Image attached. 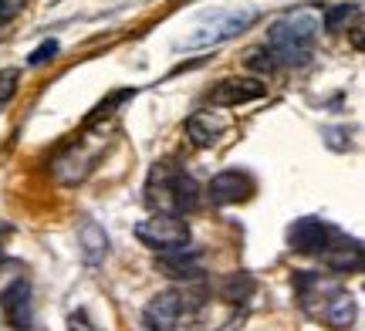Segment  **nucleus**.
I'll list each match as a JSON object with an SVG mask.
<instances>
[{
	"mask_svg": "<svg viewBox=\"0 0 365 331\" xmlns=\"http://www.w3.org/2000/svg\"><path fill=\"white\" fill-rule=\"evenodd\" d=\"M318 31H322V17L314 11H294L284 14L281 21H274L267 27V54L274 58V65L284 68L308 65L314 54Z\"/></svg>",
	"mask_w": 365,
	"mask_h": 331,
	"instance_id": "obj_1",
	"label": "nucleus"
},
{
	"mask_svg": "<svg viewBox=\"0 0 365 331\" xmlns=\"http://www.w3.org/2000/svg\"><path fill=\"white\" fill-rule=\"evenodd\" d=\"M196 203V183L173 162H156L145 179V206L153 213H176L182 216L193 210Z\"/></svg>",
	"mask_w": 365,
	"mask_h": 331,
	"instance_id": "obj_2",
	"label": "nucleus"
},
{
	"mask_svg": "<svg viewBox=\"0 0 365 331\" xmlns=\"http://www.w3.org/2000/svg\"><path fill=\"white\" fill-rule=\"evenodd\" d=\"M298 291L314 294L318 298V308H312L314 318H322L328 328L335 331H349L355 325V298L345 288H335V284H322V280L308 278V274H298Z\"/></svg>",
	"mask_w": 365,
	"mask_h": 331,
	"instance_id": "obj_3",
	"label": "nucleus"
},
{
	"mask_svg": "<svg viewBox=\"0 0 365 331\" xmlns=\"http://www.w3.org/2000/svg\"><path fill=\"white\" fill-rule=\"evenodd\" d=\"M254 21H257V11H254V7L207 17V21H200V24H196L193 31L180 41V48H182V51H203V48H217V44H223V41L244 34Z\"/></svg>",
	"mask_w": 365,
	"mask_h": 331,
	"instance_id": "obj_4",
	"label": "nucleus"
},
{
	"mask_svg": "<svg viewBox=\"0 0 365 331\" xmlns=\"http://www.w3.org/2000/svg\"><path fill=\"white\" fill-rule=\"evenodd\" d=\"M135 237L143 240L149 251H180V247L190 243V224L176 213H153L149 220L135 226Z\"/></svg>",
	"mask_w": 365,
	"mask_h": 331,
	"instance_id": "obj_5",
	"label": "nucleus"
},
{
	"mask_svg": "<svg viewBox=\"0 0 365 331\" xmlns=\"http://www.w3.org/2000/svg\"><path fill=\"white\" fill-rule=\"evenodd\" d=\"M264 95H267V85L261 78H227L210 88L207 102L213 108H237V105H247V102H257Z\"/></svg>",
	"mask_w": 365,
	"mask_h": 331,
	"instance_id": "obj_6",
	"label": "nucleus"
},
{
	"mask_svg": "<svg viewBox=\"0 0 365 331\" xmlns=\"http://www.w3.org/2000/svg\"><path fill=\"white\" fill-rule=\"evenodd\" d=\"M331 237H335V230L325 220H318V216L294 220L291 230H287V243H291V251L298 253H325V247H331Z\"/></svg>",
	"mask_w": 365,
	"mask_h": 331,
	"instance_id": "obj_7",
	"label": "nucleus"
},
{
	"mask_svg": "<svg viewBox=\"0 0 365 331\" xmlns=\"http://www.w3.org/2000/svg\"><path fill=\"white\" fill-rule=\"evenodd\" d=\"M0 311L14 331H27L34 321V301H31V284L27 280H14L0 291Z\"/></svg>",
	"mask_w": 365,
	"mask_h": 331,
	"instance_id": "obj_8",
	"label": "nucleus"
},
{
	"mask_svg": "<svg viewBox=\"0 0 365 331\" xmlns=\"http://www.w3.org/2000/svg\"><path fill=\"white\" fill-rule=\"evenodd\" d=\"M254 196V179H250L247 172H220V176H213V183H210V199L217 203V206H234V203H244V199Z\"/></svg>",
	"mask_w": 365,
	"mask_h": 331,
	"instance_id": "obj_9",
	"label": "nucleus"
},
{
	"mask_svg": "<svg viewBox=\"0 0 365 331\" xmlns=\"http://www.w3.org/2000/svg\"><path fill=\"white\" fill-rule=\"evenodd\" d=\"M182 318V298L176 291H163L145 305V325L149 331H173Z\"/></svg>",
	"mask_w": 365,
	"mask_h": 331,
	"instance_id": "obj_10",
	"label": "nucleus"
},
{
	"mask_svg": "<svg viewBox=\"0 0 365 331\" xmlns=\"http://www.w3.org/2000/svg\"><path fill=\"white\" fill-rule=\"evenodd\" d=\"M78 251H81V261L88 267L102 264L105 253H108V233L98 220H85L78 230Z\"/></svg>",
	"mask_w": 365,
	"mask_h": 331,
	"instance_id": "obj_11",
	"label": "nucleus"
},
{
	"mask_svg": "<svg viewBox=\"0 0 365 331\" xmlns=\"http://www.w3.org/2000/svg\"><path fill=\"white\" fill-rule=\"evenodd\" d=\"M220 132H223V125L213 119V115H207V112L186 119V135H190V142H193L196 149H210L220 139Z\"/></svg>",
	"mask_w": 365,
	"mask_h": 331,
	"instance_id": "obj_12",
	"label": "nucleus"
},
{
	"mask_svg": "<svg viewBox=\"0 0 365 331\" xmlns=\"http://www.w3.org/2000/svg\"><path fill=\"white\" fill-rule=\"evenodd\" d=\"M159 267L166 270V278H196L200 274V261H196L193 253H186V247H180V251H166L163 257H159Z\"/></svg>",
	"mask_w": 365,
	"mask_h": 331,
	"instance_id": "obj_13",
	"label": "nucleus"
},
{
	"mask_svg": "<svg viewBox=\"0 0 365 331\" xmlns=\"http://www.w3.org/2000/svg\"><path fill=\"white\" fill-rule=\"evenodd\" d=\"M220 294L230 301V305H244L250 294H254V278H250V274H244V270H240V274H230V278L223 280Z\"/></svg>",
	"mask_w": 365,
	"mask_h": 331,
	"instance_id": "obj_14",
	"label": "nucleus"
},
{
	"mask_svg": "<svg viewBox=\"0 0 365 331\" xmlns=\"http://www.w3.org/2000/svg\"><path fill=\"white\" fill-rule=\"evenodd\" d=\"M325 261H328V267H335V270H359L362 267V247L359 243H349V247H341V251H331L328 247L325 251Z\"/></svg>",
	"mask_w": 365,
	"mask_h": 331,
	"instance_id": "obj_15",
	"label": "nucleus"
},
{
	"mask_svg": "<svg viewBox=\"0 0 365 331\" xmlns=\"http://www.w3.org/2000/svg\"><path fill=\"white\" fill-rule=\"evenodd\" d=\"M359 14H362L359 4H341V7H331V11L325 14V31H341V24L355 21Z\"/></svg>",
	"mask_w": 365,
	"mask_h": 331,
	"instance_id": "obj_16",
	"label": "nucleus"
},
{
	"mask_svg": "<svg viewBox=\"0 0 365 331\" xmlns=\"http://www.w3.org/2000/svg\"><path fill=\"white\" fill-rule=\"evenodd\" d=\"M54 54H58V44H54V41H44V44L38 48V51H31V58H27V65H31V68H41V65H48V61H51Z\"/></svg>",
	"mask_w": 365,
	"mask_h": 331,
	"instance_id": "obj_17",
	"label": "nucleus"
},
{
	"mask_svg": "<svg viewBox=\"0 0 365 331\" xmlns=\"http://www.w3.org/2000/svg\"><path fill=\"white\" fill-rule=\"evenodd\" d=\"M24 4H27V0H0V27L11 24L14 17L24 11Z\"/></svg>",
	"mask_w": 365,
	"mask_h": 331,
	"instance_id": "obj_18",
	"label": "nucleus"
},
{
	"mask_svg": "<svg viewBox=\"0 0 365 331\" xmlns=\"http://www.w3.org/2000/svg\"><path fill=\"white\" fill-rule=\"evenodd\" d=\"M68 331H95V325L88 321L85 311H75V315H68Z\"/></svg>",
	"mask_w": 365,
	"mask_h": 331,
	"instance_id": "obj_19",
	"label": "nucleus"
}]
</instances>
